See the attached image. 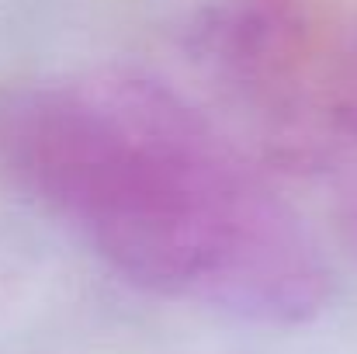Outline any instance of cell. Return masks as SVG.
<instances>
[{
	"mask_svg": "<svg viewBox=\"0 0 357 354\" xmlns=\"http://www.w3.org/2000/svg\"><path fill=\"white\" fill-rule=\"evenodd\" d=\"M0 181L146 292L267 327L309 323L333 295L302 216L160 77L108 66L0 87Z\"/></svg>",
	"mask_w": 357,
	"mask_h": 354,
	"instance_id": "6da1fadb",
	"label": "cell"
},
{
	"mask_svg": "<svg viewBox=\"0 0 357 354\" xmlns=\"http://www.w3.org/2000/svg\"><path fill=\"white\" fill-rule=\"evenodd\" d=\"M188 45L274 170L330 177L351 125L357 38L333 31L316 0H202Z\"/></svg>",
	"mask_w": 357,
	"mask_h": 354,
	"instance_id": "7a4b0ae2",
	"label": "cell"
}]
</instances>
